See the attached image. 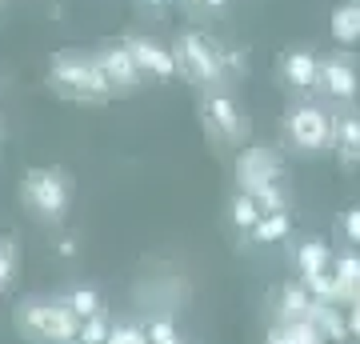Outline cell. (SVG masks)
Masks as SVG:
<instances>
[{"label":"cell","instance_id":"cell-1","mask_svg":"<svg viewBox=\"0 0 360 344\" xmlns=\"http://www.w3.org/2000/svg\"><path fill=\"white\" fill-rule=\"evenodd\" d=\"M49 84H52L56 96L77 101V104H104L108 96H112V89H108V80L101 77L96 60L84 56V52H77V49H65V52L52 56Z\"/></svg>","mask_w":360,"mask_h":344},{"label":"cell","instance_id":"cell-2","mask_svg":"<svg viewBox=\"0 0 360 344\" xmlns=\"http://www.w3.org/2000/svg\"><path fill=\"white\" fill-rule=\"evenodd\" d=\"M13 324L32 344H77L80 336V317L65 305V296L60 300H25V305H16Z\"/></svg>","mask_w":360,"mask_h":344},{"label":"cell","instance_id":"cell-3","mask_svg":"<svg viewBox=\"0 0 360 344\" xmlns=\"http://www.w3.org/2000/svg\"><path fill=\"white\" fill-rule=\"evenodd\" d=\"M172 56H176V72L188 84H200V89H217V84H224V60H220V44L212 37H205V32H196V28H188V32H180L176 44H172Z\"/></svg>","mask_w":360,"mask_h":344},{"label":"cell","instance_id":"cell-4","mask_svg":"<svg viewBox=\"0 0 360 344\" xmlns=\"http://www.w3.org/2000/svg\"><path fill=\"white\" fill-rule=\"evenodd\" d=\"M20 200L40 220H65L72 204V180L65 168H28L20 180Z\"/></svg>","mask_w":360,"mask_h":344},{"label":"cell","instance_id":"cell-5","mask_svg":"<svg viewBox=\"0 0 360 344\" xmlns=\"http://www.w3.org/2000/svg\"><path fill=\"white\" fill-rule=\"evenodd\" d=\"M284 132L300 153H324L333 148V132H336V116H328L321 104H292L284 116Z\"/></svg>","mask_w":360,"mask_h":344},{"label":"cell","instance_id":"cell-6","mask_svg":"<svg viewBox=\"0 0 360 344\" xmlns=\"http://www.w3.org/2000/svg\"><path fill=\"white\" fill-rule=\"evenodd\" d=\"M200 113H205V125L208 132L224 144H245L248 136V120L240 116L236 101L224 96V92H205V104H200Z\"/></svg>","mask_w":360,"mask_h":344},{"label":"cell","instance_id":"cell-7","mask_svg":"<svg viewBox=\"0 0 360 344\" xmlns=\"http://www.w3.org/2000/svg\"><path fill=\"white\" fill-rule=\"evenodd\" d=\"M92 60H96V68H101V77L108 80L112 96H116V92H136V89H141L144 72L136 68V60L129 56L124 44H108V49L92 52Z\"/></svg>","mask_w":360,"mask_h":344},{"label":"cell","instance_id":"cell-8","mask_svg":"<svg viewBox=\"0 0 360 344\" xmlns=\"http://www.w3.org/2000/svg\"><path fill=\"white\" fill-rule=\"evenodd\" d=\"M236 180H240V192H257L260 184H276L281 180V160H276V153L264 148V144L245 148L240 160H236Z\"/></svg>","mask_w":360,"mask_h":344},{"label":"cell","instance_id":"cell-9","mask_svg":"<svg viewBox=\"0 0 360 344\" xmlns=\"http://www.w3.org/2000/svg\"><path fill=\"white\" fill-rule=\"evenodd\" d=\"M120 44L129 49V56L136 60L141 72H148V77H156V80L176 77V56H172V49H165V44H156V40H148V37H124Z\"/></svg>","mask_w":360,"mask_h":344},{"label":"cell","instance_id":"cell-10","mask_svg":"<svg viewBox=\"0 0 360 344\" xmlns=\"http://www.w3.org/2000/svg\"><path fill=\"white\" fill-rule=\"evenodd\" d=\"M333 101H352L360 92V80H356V72L348 68L345 60H324L321 64V80H316Z\"/></svg>","mask_w":360,"mask_h":344},{"label":"cell","instance_id":"cell-11","mask_svg":"<svg viewBox=\"0 0 360 344\" xmlns=\"http://www.w3.org/2000/svg\"><path fill=\"white\" fill-rule=\"evenodd\" d=\"M333 148L345 168H360V116H336Z\"/></svg>","mask_w":360,"mask_h":344},{"label":"cell","instance_id":"cell-12","mask_svg":"<svg viewBox=\"0 0 360 344\" xmlns=\"http://www.w3.org/2000/svg\"><path fill=\"white\" fill-rule=\"evenodd\" d=\"M328 268H333V248H328V241L309 236V241L296 248V272H300V281L304 276H316V272H328Z\"/></svg>","mask_w":360,"mask_h":344},{"label":"cell","instance_id":"cell-13","mask_svg":"<svg viewBox=\"0 0 360 344\" xmlns=\"http://www.w3.org/2000/svg\"><path fill=\"white\" fill-rule=\"evenodd\" d=\"M284 77H288V84L300 92H309L316 80H321V64H316V56L312 52H288V60H284Z\"/></svg>","mask_w":360,"mask_h":344},{"label":"cell","instance_id":"cell-14","mask_svg":"<svg viewBox=\"0 0 360 344\" xmlns=\"http://www.w3.org/2000/svg\"><path fill=\"white\" fill-rule=\"evenodd\" d=\"M333 272H336V296H345V300H360V256H352V253L336 256Z\"/></svg>","mask_w":360,"mask_h":344},{"label":"cell","instance_id":"cell-15","mask_svg":"<svg viewBox=\"0 0 360 344\" xmlns=\"http://www.w3.org/2000/svg\"><path fill=\"white\" fill-rule=\"evenodd\" d=\"M292 232V217L288 212H260V220L252 224V241L257 244H281L284 236Z\"/></svg>","mask_w":360,"mask_h":344},{"label":"cell","instance_id":"cell-16","mask_svg":"<svg viewBox=\"0 0 360 344\" xmlns=\"http://www.w3.org/2000/svg\"><path fill=\"white\" fill-rule=\"evenodd\" d=\"M333 37L340 44H356L360 40V0H348L333 13Z\"/></svg>","mask_w":360,"mask_h":344},{"label":"cell","instance_id":"cell-17","mask_svg":"<svg viewBox=\"0 0 360 344\" xmlns=\"http://www.w3.org/2000/svg\"><path fill=\"white\" fill-rule=\"evenodd\" d=\"M260 212H264V208H260L257 196H248V192H236L232 204H229V217H232V224H236L240 232H252V224L260 220Z\"/></svg>","mask_w":360,"mask_h":344},{"label":"cell","instance_id":"cell-18","mask_svg":"<svg viewBox=\"0 0 360 344\" xmlns=\"http://www.w3.org/2000/svg\"><path fill=\"white\" fill-rule=\"evenodd\" d=\"M65 305H68V308H72V312L80 317V324H84L89 317H96V312H104L101 293H96V288H72V293L65 296Z\"/></svg>","mask_w":360,"mask_h":344},{"label":"cell","instance_id":"cell-19","mask_svg":"<svg viewBox=\"0 0 360 344\" xmlns=\"http://www.w3.org/2000/svg\"><path fill=\"white\" fill-rule=\"evenodd\" d=\"M108 332H112V324H108V317H104V312H96V317H89L84 324H80V336H77V344H104V340H108Z\"/></svg>","mask_w":360,"mask_h":344},{"label":"cell","instance_id":"cell-20","mask_svg":"<svg viewBox=\"0 0 360 344\" xmlns=\"http://www.w3.org/2000/svg\"><path fill=\"white\" fill-rule=\"evenodd\" d=\"M144 336H148V344H184V340H180V329H176V324H172L168 317L148 320V329H144Z\"/></svg>","mask_w":360,"mask_h":344},{"label":"cell","instance_id":"cell-21","mask_svg":"<svg viewBox=\"0 0 360 344\" xmlns=\"http://www.w3.org/2000/svg\"><path fill=\"white\" fill-rule=\"evenodd\" d=\"M13 276H16V244H13V236L0 232V293L13 284Z\"/></svg>","mask_w":360,"mask_h":344},{"label":"cell","instance_id":"cell-22","mask_svg":"<svg viewBox=\"0 0 360 344\" xmlns=\"http://www.w3.org/2000/svg\"><path fill=\"white\" fill-rule=\"evenodd\" d=\"M104 344H148V336H144V329H132V324H112Z\"/></svg>","mask_w":360,"mask_h":344},{"label":"cell","instance_id":"cell-23","mask_svg":"<svg viewBox=\"0 0 360 344\" xmlns=\"http://www.w3.org/2000/svg\"><path fill=\"white\" fill-rule=\"evenodd\" d=\"M340 232H345L348 244H356V248H360V204H356V208H348L345 217H340Z\"/></svg>","mask_w":360,"mask_h":344},{"label":"cell","instance_id":"cell-24","mask_svg":"<svg viewBox=\"0 0 360 344\" xmlns=\"http://www.w3.org/2000/svg\"><path fill=\"white\" fill-rule=\"evenodd\" d=\"M269 344H300V336H296L292 324H284V320H281V324L269 332Z\"/></svg>","mask_w":360,"mask_h":344},{"label":"cell","instance_id":"cell-25","mask_svg":"<svg viewBox=\"0 0 360 344\" xmlns=\"http://www.w3.org/2000/svg\"><path fill=\"white\" fill-rule=\"evenodd\" d=\"M56 248H60V256H72V253H77V241H72V236H65Z\"/></svg>","mask_w":360,"mask_h":344},{"label":"cell","instance_id":"cell-26","mask_svg":"<svg viewBox=\"0 0 360 344\" xmlns=\"http://www.w3.org/2000/svg\"><path fill=\"white\" fill-rule=\"evenodd\" d=\"M352 336L360 340V300H356V308H352Z\"/></svg>","mask_w":360,"mask_h":344},{"label":"cell","instance_id":"cell-27","mask_svg":"<svg viewBox=\"0 0 360 344\" xmlns=\"http://www.w3.org/2000/svg\"><path fill=\"white\" fill-rule=\"evenodd\" d=\"M148 4H153V8H160V4H165V0H148Z\"/></svg>","mask_w":360,"mask_h":344}]
</instances>
